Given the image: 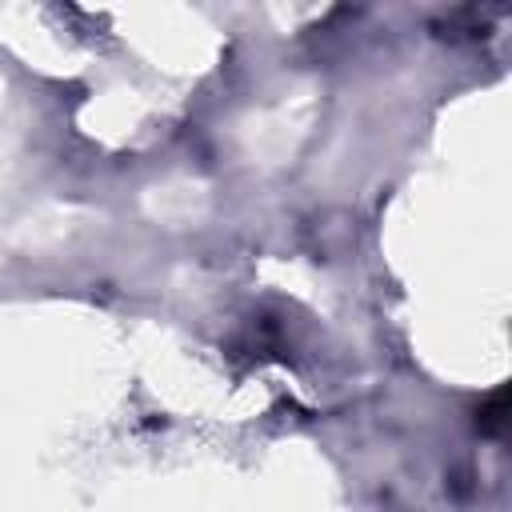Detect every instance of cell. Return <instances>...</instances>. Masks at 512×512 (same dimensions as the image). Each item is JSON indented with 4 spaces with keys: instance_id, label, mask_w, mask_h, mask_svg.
<instances>
[{
    "instance_id": "6da1fadb",
    "label": "cell",
    "mask_w": 512,
    "mask_h": 512,
    "mask_svg": "<svg viewBox=\"0 0 512 512\" xmlns=\"http://www.w3.org/2000/svg\"><path fill=\"white\" fill-rule=\"evenodd\" d=\"M504 416H508V400H504V392H492V396L476 408V424H480V432H488V436H496V432L504 428Z\"/></svg>"
}]
</instances>
